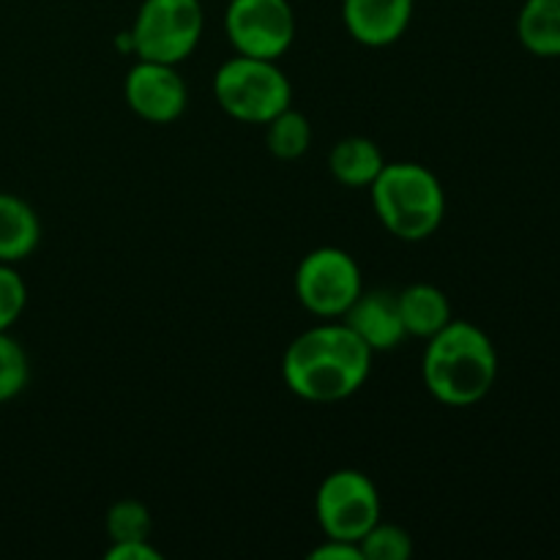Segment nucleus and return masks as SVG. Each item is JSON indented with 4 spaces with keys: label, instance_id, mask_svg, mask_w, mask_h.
<instances>
[{
    "label": "nucleus",
    "instance_id": "nucleus-4",
    "mask_svg": "<svg viewBox=\"0 0 560 560\" xmlns=\"http://www.w3.org/2000/svg\"><path fill=\"white\" fill-rule=\"evenodd\" d=\"M213 96L230 118L266 126L293 104V85L277 60L235 55L219 66Z\"/></svg>",
    "mask_w": 560,
    "mask_h": 560
},
{
    "label": "nucleus",
    "instance_id": "nucleus-21",
    "mask_svg": "<svg viewBox=\"0 0 560 560\" xmlns=\"http://www.w3.org/2000/svg\"><path fill=\"white\" fill-rule=\"evenodd\" d=\"M107 560H162V552L151 545L148 539H135V541H113L107 552Z\"/></svg>",
    "mask_w": 560,
    "mask_h": 560
},
{
    "label": "nucleus",
    "instance_id": "nucleus-14",
    "mask_svg": "<svg viewBox=\"0 0 560 560\" xmlns=\"http://www.w3.org/2000/svg\"><path fill=\"white\" fill-rule=\"evenodd\" d=\"M331 175L350 189H370L381 170L386 167L383 151L366 137H345L331 148L328 156Z\"/></svg>",
    "mask_w": 560,
    "mask_h": 560
},
{
    "label": "nucleus",
    "instance_id": "nucleus-12",
    "mask_svg": "<svg viewBox=\"0 0 560 560\" xmlns=\"http://www.w3.org/2000/svg\"><path fill=\"white\" fill-rule=\"evenodd\" d=\"M42 241V222L33 206L11 191H0V262L27 260Z\"/></svg>",
    "mask_w": 560,
    "mask_h": 560
},
{
    "label": "nucleus",
    "instance_id": "nucleus-6",
    "mask_svg": "<svg viewBox=\"0 0 560 560\" xmlns=\"http://www.w3.org/2000/svg\"><path fill=\"white\" fill-rule=\"evenodd\" d=\"M364 293V277L353 255L339 246L312 249L295 268V299L323 320H342Z\"/></svg>",
    "mask_w": 560,
    "mask_h": 560
},
{
    "label": "nucleus",
    "instance_id": "nucleus-18",
    "mask_svg": "<svg viewBox=\"0 0 560 560\" xmlns=\"http://www.w3.org/2000/svg\"><path fill=\"white\" fill-rule=\"evenodd\" d=\"M104 525H107V534L113 541L148 539L151 536V512H148L145 503L124 498V501H115L109 506Z\"/></svg>",
    "mask_w": 560,
    "mask_h": 560
},
{
    "label": "nucleus",
    "instance_id": "nucleus-20",
    "mask_svg": "<svg viewBox=\"0 0 560 560\" xmlns=\"http://www.w3.org/2000/svg\"><path fill=\"white\" fill-rule=\"evenodd\" d=\"M27 306V288L25 279L20 277L14 266L0 262V334L9 331L22 317Z\"/></svg>",
    "mask_w": 560,
    "mask_h": 560
},
{
    "label": "nucleus",
    "instance_id": "nucleus-7",
    "mask_svg": "<svg viewBox=\"0 0 560 560\" xmlns=\"http://www.w3.org/2000/svg\"><path fill=\"white\" fill-rule=\"evenodd\" d=\"M315 517L326 539L361 541L381 523L375 481L353 468L334 470L317 487Z\"/></svg>",
    "mask_w": 560,
    "mask_h": 560
},
{
    "label": "nucleus",
    "instance_id": "nucleus-1",
    "mask_svg": "<svg viewBox=\"0 0 560 560\" xmlns=\"http://www.w3.org/2000/svg\"><path fill=\"white\" fill-rule=\"evenodd\" d=\"M372 355L342 320H323L288 345L282 377L304 402H342L361 392L372 372Z\"/></svg>",
    "mask_w": 560,
    "mask_h": 560
},
{
    "label": "nucleus",
    "instance_id": "nucleus-5",
    "mask_svg": "<svg viewBox=\"0 0 560 560\" xmlns=\"http://www.w3.org/2000/svg\"><path fill=\"white\" fill-rule=\"evenodd\" d=\"M206 27L200 0H142L131 25V52L140 60L178 66L197 49Z\"/></svg>",
    "mask_w": 560,
    "mask_h": 560
},
{
    "label": "nucleus",
    "instance_id": "nucleus-16",
    "mask_svg": "<svg viewBox=\"0 0 560 560\" xmlns=\"http://www.w3.org/2000/svg\"><path fill=\"white\" fill-rule=\"evenodd\" d=\"M266 145L273 156L284 159V162H293V159L304 156L312 145V126L310 120H306V115L288 107L284 113H279L277 118L268 120Z\"/></svg>",
    "mask_w": 560,
    "mask_h": 560
},
{
    "label": "nucleus",
    "instance_id": "nucleus-10",
    "mask_svg": "<svg viewBox=\"0 0 560 560\" xmlns=\"http://www.w3.org/2000/svg\"><path fill=\"white\" fill-rule=\"evenodd\" d=\"M413 20V0H342V22L364 47L399 42Z\"/></svg>",
    "mask_w": 560,
    "mask_h": 560
},
{
    "label": "nucleus",
    "instance_id": "nucleus-2",
    "mask_svg": "<svg viewBox=\"0 0 560 560\" xmlns=\"http://www.w3.org/2000/svg\"><path fill=\"white\" fill-rule=\"evenodd\" d=\"M421 377L438 402L448 408H470L495 386L498 350L476 323L452 320L427 339Z\"/></svg>",
    "mask_w": 560,
    "mask_h": 560
},
{
    "label": "nucleus",
    "instance_id": "nucleus-15",
    "mask_svg": "<svg viewBox=\"0 0 560 560\" xmlns=\"http://www.w3.org/2000/svg\"><path fill=\"white\" fill-rule=\"evenodd\" d=\"M517 38L530 55L560 58V0H525L517 16Z\"/></svg>",
    "mask_w": 560,
    "mask_h": 560
},
{
    "label": "nucleus",
    "instance_id": "nucleus-17",
    "mask_svg": "<svg viewBox=\"0 0 560 560\" xmlns=\"http://www.w3.org/2000/svg\"><path fill=\"white\" fill-rule=\"evenodd\" d=\"M27 381H31V361L25 348L9 337V331H3L0 334V405L20 397Z\"/></svg>",
    "mask_w": 560,
    "mask_h": 560
},
{
    "label": "nucleus",
    "instance_id": "nucleus-11",
    "mask_svg": "<svg viewBox=\"0 0 560 560\" xmlns=\"http://www.w3.org/2000/svg\"><path fill=\"white\" fill-rule=\"evenodd\" d=\"M342 323L372 353L399 348L402 339L408 337L402 315H399L397 295H388L383 290H364L355 304L345 312Z\"/></svg>",
    "mask_w": 560,
    "mask_h": 560
},
{
    "label": "nucleus",
    "instance_id": "nucleus-13",
    "mask_svg": "<svg viewBox=\"0 0 560 560\" xmlns=\"http://www.w3.org/2000/svg\"><path fill=\"white\" fill-rule=\"evenodd\" d=\"M397 304L405 323V331L410 337L430 339L454 320L448 295L441 288H435V284H410V288H405L397 295Z\"/></svg>",
    "mask_w": 560,
    "mask_h": 560
},
{
    "label": "nucleus",
    "instance_id": "nucleus-8",
    "mask_svg": "<svg viewBox=\"0 0 560 560\" xmlns=\"http://www.w3.org/2000/svg\"><path fill=\"white\" fill-rule=\"evenodd\" d=\"M224 33L246 58L279 60L295 42V14L290 0H230Z\"/></svg>",
    "mask_w": 560,
    "mask_h": 560
},
{
    "label": "nucleus",
    "instance_id": "nucleus-3",
    "mask_svg": "<svg viewBox=\"0 0 560 560\" xmlns=\"http://www.w3.org/2000/svg\"><path fill=\"white\" fill-rule=\"evenodd\" d=\"M370 195L383 228L410 244L435 235L446 217V191L424 164L386 162Z\"/></svg>",
    "mask_w": 560,
    "mask_h": 560
},
{
    "label": "nucleus",
    "instance_id": "nucleus-9",
    "mask_svg": "<svg viewBox=\"0 0 560 560\" xmlns=\"http://www.w3.org/2000/svg\"><path fill=\"white\" fill-rule=\"evenodd\" d=\"M124 93L131 113L156 126L175 124L189 104V88L184 77L173 63H159V60H137L126 74Z\"/></svg>",
    "mask_w": 560,
    "mask_h": 560
},
{
    "label": "nucleus",
    "instance_id": "nucleus-22",
    "mask_svg": "<svg viewBox=\"0 0 560 560\" xmlns=\"http://www.w3.org/2000/svg\"><path fill=\"white\" fill-rule=\"evenodd\" d=\"M312 560H364L361 556L359 541H342V539H326L320 547L310 552Z\"/></svg>",
    "mask_w": 560,
    "mask_h": 560
},
{
    "label": "nucleus",
    "instance_id": "nucleus-19",
    "mask_svg": "<svg viewBox=\"0 0 560 560\" xmlns=\"http://www.w3.org/2000/svg\"><path fill=\"white\" fill-rule=\"evenodd\" d=\"M359 547L364 560H408L413 556V539H410V534L392 523H377L359 541Z\"/></svg>",
    "mask_w": 560,
    "mask_h": 560
}]
</instances>
